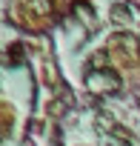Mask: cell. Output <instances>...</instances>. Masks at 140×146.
<instances>
[{"label": "cell", "instance_id": "obj_1", "mask_svg": "<svg viewBox=\"0 0 140 146\" xmlns=\"http://www.w3.org/2000/svg\"><path fill=\"white\" fill-rule=\"evenodd\" d=\"M106 54L117 60L123 69H134L140 63V37L131 32H114L106 40Z\"/></svg>", "mask_w": 140, "mask_h": 146}, {"label": "cell", "instance_id": "obj_2", "mask_svg": "<svg viewBox=\"0 0 140 146\" xmlns=\"http://www.w3.org/2000/svg\"><path fill=\"white\" fill-rule=\"evenodd\" d=\"M17 20L29 29H43L52 20V0H17Z\"/></svg>", "mask_w": 140, "mask_h": 146}, {"label": "cell", "instance_id": "obj_3", "mask_svg": "<svg viewBox=\"0 0 140 146\" xmlns=\"http://www.w3.org/2000/svg\"><path fill=\"white\" fill-rule=\"evenodd\" d=\"M120 75L112 66H86V86L97 95H112L120 89Z\"/></svg>", "mask_w": 140, "mask_h": 146}, {"label": "cell", "instance_id": "obj_4", "mask_svg": "<svg viewBox=\"0 0 140 146\" xmlns=\"http://www.w3.org/2000/svg\"><path fill=\"white\" fill-rule=\"evenodd\" d=\"M106 137H109V143H114V146H134V135H131L126 126H120V123H114V126L106 132Z\"/></svg>", "mask_w": 140, "mask_h": 146}, {"label": "cell", "instance_id": "obj_5", "mask_svg": "<svg viewBox=\"0 0 140 146\" xmlns=\"http://www.w3.org/2000/svg\"><path fill=\"white\" fill-rule=\"evenodd\" d=\"M112 20L114 23H131V9L126 3H114L112 6Z\"/></svg>", "mask_w": 140, "mask_h": 146}, {"label": "cell", "instance_id": "obj_6", "mask_svg": "<svg viewBox=\"0 0 140 146\" xmlns=\"http://www.w3.org/2000/svg\"><path fill=\"white\" fill-rule=\"evenodd\" d=\"M15 129V109L9 103H3V137H9Z\"/></svg>", "mask_w": 140, "mask_h": 146}]
</instances>
